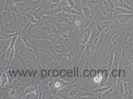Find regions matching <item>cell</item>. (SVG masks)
<instances>
[{"label": "cell", "mask_w": 133, "mask_h": 99, "mask_svg": "<svg viewBox=\"0 0 133 99\" xmlns=\"http://www.w3.org/2000/svg\"><path fill=\"white\" fill-rule=\"evenodd\" d=\"M50 78H47L42 79L41 82L40 83L38 86V91L39 93H41L46 90L49 88V82H50Z\"/></svg>", "instance_id": "603a6c76"}, {"label": "cell", "mask_w": 133, "mask_h": 99, "mask_svg": "<svg viewBox=\"0 0 133 99\" xmlns=\"http://www.w3.org/2000/svg\"><path fill=\"white\" fill-rule=\"evenodd\" d=\"M61 11H62V8L59 7V8H56L54 9H52V10H51L47 11L46 14L45 15L53 17V16L55 15L57 13L60 12Z\"/></svg>", "instance_id": "d590c367"}, {"label": "cell", "mask_w": 133, "mask_h": 99, "mask_svg": "<svg viewBox=\"0 0 133 99\" xmlns=\"http://www.w3.org/2000/svg\"><path fill=\"white\" fill-rule=\"evenodd\" d=\"M96 26L98 29V30L101 32L103 30L107 27L108 25V21H98L96 22Z\"/></svg>", "instance_id": "836d02e7"}, {"label": "cell", "mask_w": 133, "mask_h": 99, "mask_svg": "<svg viewBox=\"0 0 133 99\" xmlns=\"http://www.w3.org/2000/svg\"><path fill=\"white\" fill-rule=\"evenodd\" d=\"M82 75L84 77H89L90 75V70L88 68H83L82 70Z\"/></svg>", "instance_id": "b9f144b4"}, {"label": "cell", "mask_w": 133, "mask_h": 99, "mask_svg": "<svg viewBox=\"0 0 133 99\" xmlns=\"http://www.w3.org/2000/svg\"><path fill=\"white\" fill-rule=\"evenodd\" d=\"M115 15L117 20L123 25L125 26L126 24L127 25V23H129L128 25H129L133 22V13L121 15H117L115 13Z\"/></svg>", "instance_id": "4fadbf2b"}, {"label": "cell", "mask_w": 133, "mask_h": 99, "mask_svg": "<svg viewBox=\"0 0 133 99\" xmlns=\"http://www.w3.org/2000/svg\"><path fill=\"white\" fill-rule=\"evenodd\" d=\"M112 86L99 87V88L96 89V90L91 91V93L92 94V95H94L95 97H97L98 99H101L102 95L104 94L105 91H106L108 89H109Z\"/></svg>", "instance_id": "484cf974"}, {"label": "cell", "mask_w": 133, "mask_h": 99, "mask_svg": "<svg viewBox=\"0 0 133 99\" xmlns=\"http://www.w3.org/2000/svg\"><path fill=\"white\" fill-rule=\"evenodd\" d=\"M60 73H59V70L57 68H56L54 69H53L52 71V76L53 77H59Z\"/></svg>", "instance_id": "7bdbcfd3"}, {"label": "cell", "mask_w": 133, "mask_h": 99, "mask_svg": "<svg viewBox=\"0 0 133 99\" xmlns=\"http://www.w3.org/2000/svg\"><path fill=\"white\" fill-rule=\"evenodd\" d=\"M49 35L43 28L41 27L37 31L31 38L35 39H48Z\"/></svg>", "instance_id": "ffe728a7"}, {"label": "cell", "mask_w": 133, "mask_h": 99, "mask_svg": "<svg viewBox=\"0 0 133 99\" xmlns=\"http://www.w3.org/2000/svg\"><path fill=\"white\" fill-rule=\"evenodd\" d=\"M66 1L68 2V4L69 6H70L71 8H72L74 9H75V10L78 11L77 6H76L74 0H66Z\"/></svg>", "instance_id": "60d3db41"}, {"label": "cell", "mask_w": 133, "mask_h": 99, "mask_svg": "<svg viewBox=\"0 0 133 99\" xmlns=\"http://www.w3.org/2000/svg\"><path fill=\"white\" fill-rule=\"evenodd\" d=\"M17 17L18 29L20 32L22 29L30 22L28 17L22 11L17 13Z\"/></svg>", "instance_id": "8fae6325"}, {"label": "cell", "mask_w": 133, "mask_h": 99, "mask_svg": "<svg viewBox=\"0 0 133 99\" xmlns=\"http://www.w3.org/2000/svg\"><path fill=\"white\" fill-rule=\"evenodd\" d=\"M62 11L66 12L67 13L75 14V15H83V13L82 12H80L79 11H77L75 9H74L72 8H71L70 6L69 5H65L62 7Z\"/></svg>", "instance_id": "f1b7e54d"}, {"label": "cell", "mask_w": 133, "mask_h": 99, "mask_svg": "<svg viewBox=\"0 0 133 99\" xmlns=\"http://www.w3.org/2000/svg\"><path fill=\"white\" fill-rule=\"evenodd\" d=\"M91 34V28L89 26L81 29L78 34V44L85 47L89 43Z\"/></svg>", "instance_id": "8992f818"}, {"label": "cell", "mask_w": 133, "mask_h": 99, "mask_svg": "<svg viewBox=\"0 0 133 99\" xmlns=\"http://www.w3.org/2000/svg\"><path fill=\"white\" fill-rule=\"evenodd\" d=\"M39 84L38 83H33L26 85L24 90V95L26 94L29 93L37 91L38 89Z\"/></svg>", "instance_id": "cb8c5ba5"}, {"label": "cell", "mask_w": 133, "mask_h": 99, "mask_svg": "<svg viewBox=\"0 0 133 99\" xmlns=\"http://www.w3.org/2000/svg\"><path fill=\"white\" fill-rule=\"evenodd\" d=\"M3 9L6 11L14 12L16 13L21 12L19 4L14 2L12 0H6Z\"/></svg>", "instance_id": "7c38bea8"}, {"label": "cell", "mask_w": 133, "mask_h": 99, "mask_svg": "<svg viewBox=\"0 0 133 99\" xmlns=\"http://www.w3.org/2000/svg\"><path fill=\"white\" fill-rule=\"evenodd\" d=\"M40 93L38 90L26 94L24 95L23 99H39Z\"/></svg>", "instance_id": "f546056e"}, {"label": "cell", "mask_w": 133, "mask_h": 99, "mask_svg": "<svg viewBox=\"0 0 133 99\" xmlns=\"http://www.w3.org/2000/svg\"><path fill=\"white\" fill-rule=\"evenodd\" d=\"M48 4V2H47L32 11V15L36 20H38L45 16L47 11V7Z\"/></svg>", "instance_id": "30bf717a"}, {"label": "cell", "mask_w": 133, "mask_h": 99, "mask_svg": "<svg viewBox=\"0 0 133 99\" xmlns=\"http://www.w3.org/2000/svg\"><path fill=\"white\" fill-rule=\"evenodd\" d=\"M58 33L63 38H68L71 30V27L65 24L61 23H55Z\"/></svg>", "instance_id": "9c48e42d"}, {"label": "cell", "mask_w": 133, "mask_h": 99, "mask_svg": "<svg viewBox=\"0 0 133 99\" xmlns=\"http://www.w3.org/2000/svg\"><path fill=\"white\" fill-rule=\"evenodd\" d=\"M92 94L91 91H90L84 86H83L78 88V93L77 95V99H82L83 97H87L90 95H92Z\"/></svg>", "instance_id": "44dd1931"}, {"label": "cell", "mask_w": 133, "mask_h": 99, "mask_svg": "<svg viewBox=\"0 0 133 99\" xmlns=\"http://www.w3.org/2000/svg\"><path fill=\"white\" fill-rule=\"evenodd\" d=\"M85 87L88 88L89 90L91 91L96 90V89L99 88V84L95 82L94 79V77H89L87 78L85 82L84 85Z\"/></svg>", "instance_id": "2e32d148"}, {"label": "cell", "mask_w": 133, "mask_h": 99, "mask_svg": "<svg viewBox=\"0 0 133 99\" xmlns=\"http://www.w3.org/2000/svg\"><path fill=\"white\" fill-rule=\"evenodd\" d=\"M3 73H0V87H1V84H2V82H1V75Z\"/></svg>", "instance_id": "681fc988"}, {"label": "cell", "mask_w": 133, "mask_h": 99, "mask_svg": "<svg viewBox=\"0 0 133 99\" xmlns=\"http://www.w3.org/2000/svg\"><path fill=\"white\" fill-rule=\"evenodd\" d=\"M55 99L56 97L55 94L51 92L49 88L41 93H40L39 99Z\"/></svg>", "instance_id": "d4e9b609"}, {"label": "cell", "mask_w": 133, "mask_h": 99, "mask_svg": "<svg viewBox=\"0 0 133 99\" xmlns=\"http://www.w3.org/2000/svg\"><path fill=\"white\" fill-rule=\"evenodd\" d=\"M82 11L83 17L86 18H94V17L92 16L91 10L88 6L84 5L82 6Z\"/></svg>", "instance_id": "83f0119b"}, {"label": "cell", "mask_w": 133, "mask_h": 99, "mask_svg": "<svg viewBox=\"0 0 133 99\" xmlns=\"http://www.w3.org/2000/svg\"><path fill=\"white\" fill-rule=\"evenodd\" d=\"M40 76L41 79L48 78V70L45 68H42L40 72Z\"/></svg>", "instance_id": "f35d334b"}, {"label": "cell", "mask_w": 133, "mask_h": 99, "mask_svg": "<svg viewBox=\"0 0 133 99\" xmlns=\"http://www.w3.org/2000/svg\"><path fill=\"white\" fill-rule=\"evenodd\" d=\"M111 1L115 7L124 8L133 11V8L124 0H111Z\"/></svg>", "instance_id": "d6986e66"}, {"label": "cell", "mask_w": 133, "mask_h": 99, "mask_svg": "<svg viewBox=\"0 0 133 99\" xmlns=\"http://www.w3.org/2000/svg\"><path fill=\"white\" fill-rule=\"evenodd\" d=\"M97 75V70L95 68H92L90 69V75L89 76L91 77H95Z\"/></svg>", "instance_id": "f6af8a7d"}, {"label": "cell", "mask_w": 133, "mask_h": 99, "mask_svg": "<svg viewBox=\"0 0 133 99\" xmlns=\"http://www.w3.org/2000/svg\"><path fill=\"white\" fill-rule=\"evenodd\" d=\"M1 87H9V78L7 70L4 72L1 75Z\"/></svg>", "instance_id": "4316f807"}, {"label": "cell", "mask_w": 133, "mask_h": 99, "mask_svg": "<svg viewBox=\"0 0 133 99\" xmlns=\"http://www.w3.org/2000/svg\"><path fill=\"white\" fill-rule=\"evenodd\" d=\"M97 45V44H88L85 47L81 60L77 66L79 76L82 75V70L83 66L87 61L94 54Z\"/></svg>", "instance_id": "7a4b0ae2"}, {"label": "cell", "mask_w": 133, "mask_h": 99, "mask_svg": "<svg viewBox=\"0 0 133 99\" xmlns=\"http://www.w3.org/2000/svg\"><path fill=\"white\" fill-rule=\"evenodd\" d=\"M42 27L49 34L58 33V32H57V29H56V28L55 23L50 24V25H48L43 26Z\"/></svg>", "instance_id": "1f68e13d"}, {"label": "cell", "mask_w": 133, "mask_h": 99, "mask_svg": "<svg viewBox=\"0 0 133 99\" xmlns=\"http://www.w3.org/2000/svg\"><path fill=\"white\" fill-rule=\"evenodd\" d=\"M114 53H115V50L113 45L112 44L110 47H109L108 54L106 58L107 68H110L113 65L114 59Z\"/></svg>", "instance_id": "9a60e30c"}, {"label": "cell", "mask_w": 133, "mask_h": 99, "mask_svg": "<svg viewBox=\"0 0 133 99\" xmlns=\"http://www.w3.org/2000/svg\"><path fill=\"white\" fill-rule=\"evenodd\" d=\"M85 5L90 6H98L99 0H83Z\"/></svg>", "instance_id": "e575fe53"}, {"label": "cell", "mask_w": 133, "mask_h": 99, "mask_svg": "<svg viewBox=\"0 0 133 99\" xmlns=\"http://www.w3.org/2000/svg\"><path fill=\"white\" fill-rule=\"evenodd\" d=\"M12 1H14V2L16 3L19 4V3H22V2H25V1H26V0H12Z\"/></svg>", "instance_id": "c3c4849f"}, {"label": "cell", "mask_w": 133, "mask_h": 99, "mask_svg": "<svg viewBox=\"0 0 133 99\" xmlns=\"http://www.w3.org/2000/svg\"><path fill=\"white\" fill-rule=\"evenodd\" d=\"M66 70L65 69H61L59 70V77L65 81L66 78Z\"/></svg>", "instance_id": "ab89813d"}, {"label": "cell", "mask_w": 133, "mask_h": 99, "mask_svg": "<svg viewBox=\"0 0 133 99\" xmlns=\"http://www.w3.org/2000/svg\"><path fill=\"white\" fill-rule=\"evenodd\" d=\"M53 50L56 53L63 56H66L70 50L65 45H53Z\"/></svg>", "instance_id": "ac0fdd59"}, {"label": "cell", "mask_w": 133, "mask_h": 99, "mask_svg": "<svg viewBox=\"0 0 133 99\" xmlns=\"http://www.w3.org/2000/svg\"><path fill=\"white\" fill-rule=\"evenodd\" d=\"M49 78L50 79L49 89L51 92L54 94L61 88L68 85H72V83L66 82L59 77H53L52 76Z\"/></svg>", "instance_id": "277c9868"}, {"label": "cell", "mask_w": 133, "mask_h": 99, "mask_svg": "<svg viewBox=\"0 0 133 99\" xmlns=\"http://www.w3.org/2000/svg\"><path fill=\"white\" fill-rule=\"evenodd\" d=\"M86 79L87 78L84 77L83 75L76 77L72 82V87L78 88L83 86L85 82Z\"/></svg>", "instance_id": "7402d4cb"}, {"label": "cell", "mask_w": 133, "mask_h": 99, "mask_svg": "<svg viewBox=\"0 0 133 99\" xmlns=\"http://www.w3.org/2000/svg\"><path fill=\"white\" fill-rule=\"evenodd\" d=\"M42 1L41 2H37L35 0H26L24 2L19 3V8L21 12L29 10L32 11H34L45 3H42Z\"/></svg>", "instance_id": "5b68a950"}, {"label": "cell", "mask_w": 133, "mask_h": 99, "mask_svg": "<svg viewBox=\"0 0 133 99\" xmlns=\"http://www.w3.org/2000/svg\"><path fill=\"white\" fill-rule=\"evenodd\" d=\"M6 87H0V99H3V97L6 92Z\"/></svg>", "instance_id": "ee69618b"}, {"label": "cell", "mask_w": 133, "mask_h": 99, "mask_svg": "<svg viewBox=\"0 0 133 99\" xmlns=\"http://www.w3.org/2000/svg\"><path fill=\"white\" fill-rule=\"evenodd\" d=\"M18 35L14 36L11 40V42L5 52V58L9 61V66L12 60L14 59L16 54V42Z\"/></svg>", "instance_id": "52a82bcc"}, {"label": "cell", "mask_w": 133, "mask_h": 99, "mask_svg": "<svg viewBox=\"0 0 133 99\" xmlns=\"http://www.w3.org/2000/svg\"><path fill=\"white\" fill-rule=\"evenodd\" d=\"M5 2L6 0H0V12L4 10L3 7Z\"/></svg>", "instance_id": "bcb514c9"}, {"label": "cell", "mask_w": 133, "mask_h": 99, "mask_svg": "<svg viewBox=\"0 0 133 99\" xmlns=\"http://www.w3.org/2000/svg\"><path fill=\"white\" fill-rule=\"evenodd\" d=\"M121 93L118 91L116 85L112 86L102 95L101 99H123Z\"/></svg>", "instance_id": "ba28073f"}, {"label": "cell", "mask_w": 133, "mask_h": 99, "mask_svg": "<svg viewBox=\"0 0 133 99\" xmlns=\"http://www.w3.org/2000/svg\"><path fill=\"white\" fill-rule=\"evenodd\" d=\"M48 40L53 45H64V38L58 33L50 34Z\"/></svg>", "instance_id": "e0dca14e"}, {"label": "cell", "mask_w": 133, "mask_h": 99, "mask_svg": "<svg viewBox=\"0 0 133 99\" xmlns=\"http://www.w3.org/2000/svg\"><path fill=\"white\" fill-rule=\"evenodd\" d=\"M84 48V46L78 44L69 51L66 56L74 65H78Z\"/></svg>", "instance_id": "3957f363"}, {"label": "cell", "mask_w": 133, "mask_h": 99, "mask_svg": "<svg viewBox=\"0 0 133 99\" xmlns=\"http://www.w3.org/2000/svg\"><path fill=\"white\" fill-rule=\"evenodd\" d=\"M72 85H70L59 89L56 94H55L56 99H69V93L71 89L72 88Z\"/></svg>", "instance_id": "5bb4252c"}, {"label": "cell", "mask_w": 133, "mask_h": 99, "mask_svg": "<svg viewBox=\"0 0 133 99\" xmlns=\"http://www.w3.org/2000/svg\"><path fill=\"white\" fill-rule=\"evenodd\" d=\"M114 13L117 15H121V14H131L133 13V11L126 9L115 7L114 9Z\"/></svg>", "instance_id": "4dcf8cb0"}, {"label": "cell", "mask_w": 133, "mask_h": 99, "mask_svg": "<svg viewBox=\"0 0 133 99\" xmlns=\"http://www.w3.org/2000/svg\"><path fill=\"white\" fill-rule=\"evenodd\" d=\"M111 73V72H110ZM118 80V77H114L111 75V73L110 74L109 77L108 78V79L106 83L105 86H114L116 85L117 81Z\"/></svg>", "instance_id": "d6a6232c"}, {"label": "cell", "mask_w": 133, "mask_h": 99, "mask_svg": "<svg viewBox=\"0 0 133 99\" xmlns=\"http://www.w3.org/2000/svg\"><path fill=\"white\" fill-rule=\"evenodd\" d=\"M49 4L50 3H57L59 2H60L62 0H47Z\"/></svg>", "instance_id": "7dc6e473"}, {"label": "cell", "mask_w": 133, "mask_h": 99, "mask_svg": "<svg viewBox=\"0 0 133 99\" xmlns=\"http://www.w3.org/2000/svg\"><path fill=\"white\" fill-rule=\"evenodd\" d=\"M12 38L9 39H1L0 40V46L3 48L7 49L8 47L9 46L11 42Z\"/></svg>", "instance_id": "8d00e7d4"}, {"label": "cell", "mask_w": 133, "mask_h": 99, "mask_svg": "<svg viewBox=\"0 0 133 99\" xmlns=\"http://www.w3.org/2000/svg\"><path fill=\"white\" fill-rule=\"evenodd\" d=\"M78 88L72 87L69 93V99H71L72 97L76 96L78 93Z\"/></svg>", "instance_id": "74e56055"}, {"label": "cell", "mask_w": 133, "mask_h": 99, "mask_svg": "<svg viewBox=\"0 0 133 99\" xmlns=\"http://www.w3.org/2000/svg\"><path fill=\"white\" fill-rule=\"evenodd\" d=\"M26 84H18L11 85L7 87L3 99H23L24 90Z\"/></svg>", "instance_id": "6da1fadb"}]
</instances>
